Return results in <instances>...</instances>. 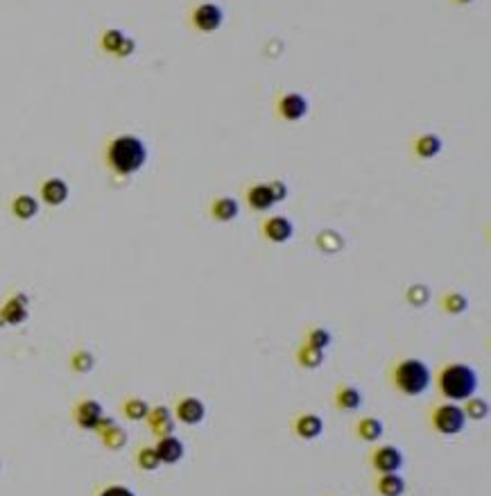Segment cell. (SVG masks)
<instances>
[{
  "instance_id": "cell-10",
  "label": "cell",
  "mask_w": 491,
  "mask_h": 496,
  "mask_svg": "<svg viewBox=\"0 0 491 496\" xmlns=\"http://www.w3.org/2000/svg\"><path fill=\"white\" fill-rule=\"evenodd\" d=\"M70 417L75 421V426L81 430H95V426L100 424V419L104 417V408L97 399L84 397V399L75 401V406L70 408Z\"/></svg>"
},
{
  "instance_id": "cell-18",
  "label": "cell",
  "mask_w": 491,
  "mask_h": 496,
  "mask_svg": "<svg viewBox=\"0 0 491 496\" xmlns=\"http://www.w3.org/2000/svg\"><path fill=\"white\" fill-rule=\"evenodd\" d=\"M39 195H41V202H44V204H48V207H61L64 202L68 200L70 189H68V184L61 180V177H50V180L41 182Z\"/></svg>"
},
{
  "instance_id": "cell-33",
  "label": "cell",
  "mask_w": 491,
  "mask_h": 496,
  "mask_svg": "<svg viewBox=\"0 0 491 496\" xmlns=\"http://www.w3.org/2000/svg\"><path fill=\"white\" fill-rule=\"evenodd\" d=\"M315 245L322 249V251H338V249L342 247V238H340L338 233H333V231L326 229V231H322V233H319L317 238H315Z\"/></svg>"
},
{
  "instance_id": "cell-13",
  "label": "cell",
  "mask_w": 491,
  "mask_h": 496,
  "mask_svg": "<svg viewBox=\"0 0 491 496\" xmlns=\"http://www.w3.org/2000/svg\"><path fill=\"white\" fill-rule=\"evenodd\" d=\"M145 424H147V430L157 437H166V435H173L175 433V426L177 421L173 417V408H168L166 403H157V406H150V412H147L145 417Z\"/></svg>"
},
{
  "instance_id": "cell-17",
  "label": "cell",
  "mask_w": 491,
  "mask_h": 496,
  "mask_svg": "<svg viewBox=\"0 0 491 496\" xmlns=\"http://www.w3.org/2000/svg\"><path fill=\"white\" fill-rule=\"evenodd\" d=\"M351 433H354L356 440L365 442V444H376L381 442L383 433H385V424L374 417V414H363V417H358L354 424H351Z\"/></svg>"
},
{
  "instance_id": "cell-5",
  "label": "cell",
  "mask_w": 491,
  "mask_h": 496,
  "mask_svg": "<svg viewBox=\"0 0 491 496\" xmlns=\"http://www.w3.org/2000/svg\"><path fill=\"white\" fill-rule=\"evenodd\" d=\"M224 23V10L218 3L211 0H202L195 3L188 12V26H191L198 35H213L222 28Z\"/></svg>"
},
{
  "instance_id": "cell-23",
  "label": "cell",
  "mask_w": 491,
  "mask_h": 496,
  "mask_svg": "<svg viewBox=\"0 0 491 496\" xmlns=\"http://www.w3.org/2000/svg\"><path fill=\"white\" fill-rule=\"evenodd\" d=\"M294 363H297V368L301 370L313 372L324 365V352H319V349L310 347L306 343H299L297 349H294Z\"/></svg>"
},
{
  "instance_id": "cell-32",
  "label": "cell",
  "mask_w": 491,
  "mask_h": 496,
  "mask_svg": "<svg viewBox=\"0 0 491 496\" xmlns=\"http://www.w3.org/2000/svg\"><path fill=\"white\" fill-rule=\"evenodd\" d=\"M428 297H430V292L423 283H412V286H407V290H405V302L416 308L428 302Z\"/></svg>"
},
{
  "instance_id": "cell-11",
  "label": "cell",
  "mask_w": 491,
  "mask_h": 496,
  "mask_svg": "<svg viewBox=\"0 0 491 496\" xmlns=\"http://www.w3.org/2000/svg\"><path fill=\"white\" fill-rule=\"evenodd\" d=\"M30 317V297L26 292H14L0 306V327H19Z\"/></svg>"
},
{
  "instance_id": "cell-6",
  "label": "cell",
  "mask_w": 491,
  "mask_h": 496,
  "mask_svg": "<svg viewBox=\"0 0 491 496\" xmlns=\"http://www.w3.org/2000/svg\"><path fill=\"white\" fill-rule=\"evenodd\" d=\"M367 465L372 474H396L405 465V455L396 444H372L367 451Z\"/></svg>"
},
{
  "instance_id": "cell-21",
  "label": "cell",
  "mask_w": 491,
  "mask_h": 496,
  "mask_svg": "<svg viewBox=\"0 0 491 496\" xmlns=\"http://www.w3.org/2000/svg\"><path fill=\"white\" fill-rule=\"evenodd\" d=\"M154 451H157L161 465H177L179 460L184 458V442L179 440V437L173 433V435H166V437H159L157 444H154Z\"/></svg>"
},
{
  "instance_id": "cell-19",
  "label": "cell",
  "mask_w": 491,
  "mask_h": 496,
  "mask_svg": "<svg viewBox=\"0 0 491 496\" xmlns=\"http://www.w3.org/2000/svg\"><path fill=\"white\" fill-rule=\"evenodd\" d=\"M372 490L376 496H403L407 490L405 478L398 474H374Z\"/></svg>"
},
{
  "instance_id": "cell-8",
  "label": "cell",
  "mask_w": 491,
  "mask_h": 496,
  "mask_svg": "<svg viewBox=\"0 0 491 496\" xmlns=\"http://www.w3.org/2000/svg\"><path fill=\"white\" fill-rule=\"evenodd\" d=\"M173 417L184 426H198L206 419V403H204L200 397H193V394L177 397V401L173 406Z\"/></svg>"
},
{
  "instance_id": "cell-1",
  "label": "cell",
  "mask_w": 491,
  "mask_h": 496,
  "mask_svg": "<svg viewBox=\"0 0 491 496\" xmlns=\"http://www.w3.org/2000/svg\"><path fill=\"white\" fill-rule=\"evenodd\" d=\"M432 383H435L437 394L444 401L462 403L464 399L476 394L478 372L466 363L446 361L432 372Z\"/></svg>"
},
{
  "instance_id": "cell-37",
  "label": "cell",
  "mask_w": 491,
  "mask_h": 496,
  "mask_svg": "<svg viewBox=\"0 0 491 496\" xmlns=\"http://www.w3.org/2000/svg\"><path fill=\"white\" fill-rule=\"evenodd\" d=\"M329 496H340V494H329Z\"/></svg>"
},
{
  "instance_id": "cell-4",
  "label": "cell",
  "mask_w": 491,
  "mask_h": 496,
  "mask_svg": "<svg viewBox=\"0 0 491 496\" xmlns=\"http://www.w3.org/2000/svg\"><path fill=\"white\" fill-rule=\"evenodd\" d=\"M425 426H428L435 435L441 437H455L466 428V417L462 412L460 403L453 401H435L425 410Z\"/></svg>"
},
{
  "instance_id": "cell-16",
  "label": "cell",
  "mask_w": 491,
  "mask_h": 496,
  "mask_svg": "<svg viewBox=\"0 0 491 496\" xmlns=\"http://www.w3.org/2000/svg\"><path fill=\"white\" fill-rule=\"evenodd\" d=\"M244 204H247V209L253 211V213H265V211L272 209L276 204V200L272 191H269L267 182L249 184L247 189H244Z\"/></svg>"
},
{
  "instance_id": "cell-36",
  "label": "cell",
  "mask_w": 491,
  "mask_h": 496,
  "mask_svg": "<svg viewBox=\"0 0 491 496\" xmlns=\"http://www.w3.org/2000/svg\"><path fill=\"white\" fill-rule=\"evenodd\" d=\"M451 5L455 7H466V5H471V3H476V0H448Z\"/></svg>"
},
{
  "instance_id": "cell-28",
  "label": "cell",
  "mask_w": 491,
  "mask_h": 496,
  "mask_svg": "<svg viewBox=\"0 0 491 496\" xmlns=\"http://www.w3.org/2000/svg\"><path fill=\"white\" fill-rule=\"evenodd\" d=\"M462 412H464V417L466 421H485L489 417V403L487 399H482V397H469V399H464L462 403Z\"/></svg>"
},
{
  "instance_id": "cell-3",
  "label": "cell",
  "mask_w": 491,
  "mask_h": 496,
  "mask_svg": "<svg viewBox=\"0 0 491 496\" xmlns=\"http://www.w3.org/2000/svg\"><path fill=\"white\" fill-rule=\"evenodd\" d=\"M106 168L118 177H132L145 166L147 148L141 136L136 134H118L106 143L104 150Z\"/></svg>"
},
{
  "instance_id": "cell-29",
  "label": "cell",
  "mask_w": 491,
  "mask_h": 496,
  "mask_svg": "<svg viewBox=\"0 0 491 496\" xmlns=\"http://www.w3.org/2000/svg\"><path fill=\"white\" fill-rule=\"evenodd\" d=\"M134 462L141 471H157L161 467V460L157 451H154V444H141L134 453Z\"/></svg>"
},
{
  "instance_id": "cell-12",
  "label": "cell",
  "mask_w": 491,
  "mask_h": 496,
  "mask_svg": "<svg viewBox=\"0 0 491 496\" xmlns=\"http://www.w3.org/2000/svg\"><path fill=\"white\" fill-rule=\"evenodd\" d=\"M290 430L292 435L301 442H313L319 435L324 433V419L319 414L310 412V410H299L294 417L290 419Z\"/></svg>"
},
{
  "instance_id": "cell-7",
  "label": "cell",
  "mask_w": 491,
  "mask_h": 496,
  "mask_svg": "<svg viewBox=\"0 0 491 496\" xmlns=\"http://www.w3.org/2000/svg\"><path fill=\"white\" fill-rule=\"evenodd\" d=\"M308 113V100L299 91H283L274 100V116L283 123H299Z\"/></svg>"
},
{
  "instance_id": "cell-34",
  "label": "cell",
  "mask_w": 491,
  "mask_h": 496,
  "mask_svg": "<svg viewBox=\"0 0 491 496\" xmlns=\"http://www.w3.org/2000/svg\"><path fill=\"white\" fill-rule=\"evenodd\" d=\"M95 496H136L132 490H129V487H125V485H104L100 492H97Z\"/></svg>"
},
{
  "instance_id": "cell-2",
  "label": "cell",
  "mask_w": 491,
  "mask_h": 496,
  "mask_svg": "<svg viewBox=\"0 0 491 496\" xmlns=\"http://www.w3.org/2000/svg\"><path fill=\"white\" fill-rule=\"evenodd\" d=\"M387 385L401 397H421L432 383V370L421 359H396L387 365Z\"/></svg>"
},
{
  "instance_id": "cell-14",
  "label": "cell",
  "mask_w": 491,
  "mask_h": 496,
  "mask_svg": "<svg viewBox=\"0 0 491 496\" xmlns=\"http://www.w3.org/2000/svg\"><path fill=\"white\" fill-rule=\"evenodd\" d=\"M331 406L338 412H356L360 406H363V394H360V390L356 385L347 383V381H340L331 392Z\"/></svg>"
},
{
  "instance_id": "cell-20",
  "label": "cell",
  "mask_w": 491,
  "mask_h": 496,
  "mask_svg": "<svg viewBox=\"0 0 491 496\" xmlns=\"http://www.w3.org/2000/svg\"><path fill=\"white\" fill-rule=\"evenodd\" d=\"M240 216V202L235 198H229V195H222V198H213L209 204V218L215 222H231Z\"/></svg>"
},
{
  "instance_id": "cell-22",
  "label": "cell",
  "mask_w": 491,
  "mask_h": 496,
  "mask_svg": "<svg viewBox=\"0 0 491 496\" xmlns=\"http://www.w3.org/2000/svg\"><path fill=\"white\" fill-rule=\"evenodd\" d=\"M97 440L102 442L104 449H109V451H120V449H125L127 442H129V435H127V430L118 426L116 421L113 424H109L106 428L102 430H97Z\"/></svg>"
},
{
  "instance_id": "cell-31",
  "label": "cell",
  "mask_w": 491,
  "mask_h": 496,
  "mask_svg": "<svg viewBox=\"0 0 491 496\" xmlns=\"http://www.w3.org/2000/svg\"><path fill=\"white\" fill-rule=\"evenodd\" d=\"M125 39L127 35L122 30L118 28H109V30H104L102 32V37H100V48L106 53V55H113L116 57L120 53V48L122 44H125Z\"/></svg>"
},
{
  "instance_id": "cell-26",
  "label": "cell",
  "mask_w": 491,
  "mask_h": 496,
  "mask_svg": "<svg viewBox=\"0 0 491 496\" xmlns=\"http://www.w3.org/2000/svg\"><path fill=\"white\" fill-rule=\"evenodd\" d=\"M301 343L315 347V349H319V352H326V349L333 345V333L326 327H322V324H310V327L304 329V338H301Z\"/></svg>"
},
{
  "instance_id": "cell-9",
  "label": "cell",
  "mask_w": 491,
  "mask_h": 496,
  "mask_svg": "<svg viewBox=\"0 0 491 496\" xmlns=\"http://www.w3.org/2000/svg\"><path fill=\"white\" fill-rule=\"evenodd\" d=\"M258 231H260V238L269 242V245H283V242H288L292 238L294 225L290 218L285 216H267L260 220Z\"/></svg>"
},
{
  "instance_id": "cell-27",
  "label": "cell",
  "mask_w": 491,
  "mask_h": 496,
  "mask_svg": "<svg viewBox=\"0 0 491 496\" xmlns=\"http://www.w3.org/2000/svg\"><path fill=\"white\" fill-rule=\"evenodd\" d=\"M120 412L127 421H145L147 412H150V403L141 397H127L120 403Z\"/></svg>"
},
{
  "instance_id": "cell-30",
  "label": "cell",
  "mask_w": 491,
  "mask_h": 496,
  "mask_svg": "<svg viewBox=\"0 0 491 496\" xmlns=\"http://www.w3.org/2000/svg\"><path fill=\"white\" fill-rule=\"evenodd\" d=\"M68 365H70V370L75 374H88V372H93V368H95V356H93V352H88V349L79 347V349H75V352L70 354Z\"/></svg>"
},
{
  "instance_id": "cell-15",
  "label": "cell",
  "mask_w": 491,
  "mask_h": 496,
  "mask_svg": "<svg viewBox=\"0 0 491 496\" xmlns=\"http://www.w3.org/2000/svg\"><path fill=\"white\" fill-rule=\"evenodd\" d=\"M441 150H444V141L435 132H421L410 138V154L421 161L435 159Z\"/></svg>"
},
{
  "instance_id": "cell-24",
  "label": "cell",
  "mask_w": 491,
  "mask_h": 496,
  "mask_svg": "<svg viewBox=\"0 0 491 496\" xmlns=\"http://www.w3.org/2000/svg\"><path fill=\"white\" fill-rule=\"evenodd\" d=\"M10 209H12V216L16 218V220L28 222V220H32V218L39 216V200L35 198V195L21 193L12 200Z\"/></svg>"
},
{
  "instance_id": "cell-35",
  "label": "cell",
  "mask_w": 491,
  "mask_h": 496,
  "mask_svg": "<svg viewBox=\"0 0 491 496\" xmlns=\"http://www.w3.org/2000/svg\"><path fill=\"white\" fill-rule=\"evenodd\" d=\"M267 186H269V191H272V195H274L276 204H279V202H285V200H288V184H285V182H281V180H272V182H267Z\"/></svg>"
},
{
  "instance_id": "cell-25",
  "label": "cell",
  "mask_w": 491,
  "mask_h": 496,
  "mask_svg": "<svg viewBox=\"0 0 491 496\" xmlns=\"http://www.w3.org/2000/svg\"><path fill=\"white\" fill-rule=\"evenodd\" d=\"M466 308H469V297L464 295L460 290H446L441 292L439 297V311L446 313V315H462L466 313Z\"/></svg>"
}]
</instances>
